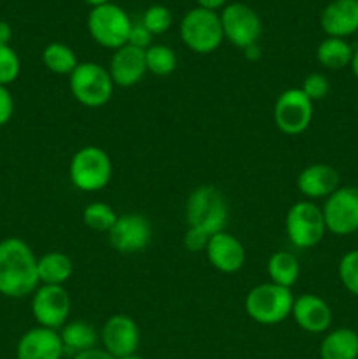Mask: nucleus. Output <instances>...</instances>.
<instances>
[{
	"instance_id": "1",
	"label": "nucleus",
	"mask_w": 358,
	"mask_h": 359,
	"mask_svg": "<svg viewBox=\"0 0 358 359\" xmlns=\"http://www.w3.org/2000/svg\"><path fill=\"white\" fill-rule=\"evenodd\" d=\"M41 286L37 256L18 237L0 241V294L7 298L32 297Z\"/></svg>"
},
{
	"instance_id": "2",
	"label": "nucleus",
	"mask_w": 358,
	"mask_h": 359,
	"mask_svg": "<svg viewBox=\"0 0 358 359\" xmlns=\"http://www.w3.org/2000/svg\"><path fill=\"white\" fill-rule=\"evenodd\" d=\"M185 212L190 228H197L211 237L227 226L228 203L220 188L214 184H202L188 195Z\"/></svg>"
},
{
	"instance_id": "3",
	"label": "nucleus",
	"mask_w": 358,
	"mask_h": 359,
	"mask_svg": "<svg viewBox=\"0 0 358 359\" xmlns=\"http://www.w3.org/2000/svg\"><path fill=\"white\" fill-rule=\"evenodd\" d=\"M293 302L291 290L274 283H263L246 294L244 309L246 314L258 325L274 326L290 318Z\"/></svg>"
},
{
	"instance_id": "4",
	"label": "nucleus",
	"mask_w": 358,
	"mask_h": 359,
	"mask_svg": "<svg viewBox=\"0 0 358 359\" xmlns=\"http://www.w3.org/2000/svg\"><path fill=\"white\" fill-rule=\"evenodd\" d=\"M69 177L74 188L84 193L104 189L111 182L112 161L102 147L84 146L74 153L69 163Z\"/></svg>"
},
{
	"instance_id": "5",
	"label": "nucleus",
	"mask_w": 358,
	"mask_h": 359,
	"mask_svg": "<svg viewBox=\"0 0 358 359\" xmlns=\"http://www.w3.org/2000/svg\"><path fill=\"white\" fill-rule=\"evenodd\" d=\"M179 34L186 48L199 55H209L216 51L225 39L220 14L202 7L190 9L183 16Z\"/></svg>"
},
{
	"instance_id": "6",
	"label": "nucleus",
	"mask_w": 358,
	"mask_h": 359,
	"mask_svg": "<svg viewBox=\"0 0 358 359\" xmlns=\"http://www.w3.org/2000/svg\"><path fill=\"white\" fill-rule=\"evenodd\" d=\"M69 86L76 102L90 109L104 107L114 91L109 70L95 62L79 63L69 76Z\"/></svg>"
},
{
	"instance_id": "7",
	"label": "nucleus",
	"mask_w": 358,
	"mask_h": 359,
	"mask_svg": "<svg viewBox=\"0 0 358 359\" xmlns=\"http://www.w3.org/2000/svg\"><path fill=\"white\" fill-rule=\"evenodd\" d=\"M86 27L90 37L98 46L116 51V49L128 44L132 21H130L128 14L121 7L109 2L104 4V6L91 7L90 14H88Z\"/></svg>"
},
{
	"instance_id": "8",
	"label": "nucleus",
	"mask_w": 358,
	"mask_h": 359,
	"mask_svg": "<svg viewBox=\"0 0 358 359\" xmlns=\"http://www.w3.org/2000/svg\"><path fill=\"white\" fill-rule=\"evenodd\" d=\"M288 241L297 249H311L323 241L326 233L321 207L311 200H300L288 209L284 219Z\"/></svg>"
},
{
	"instance_id": "9",
	"label": "nucleus",
	"mask_w": 358,
	"mask_h": 359,
	"mask_svg": "<svg viewBox=\"0 0 358 359\" xmlns=\"http://www.w3.org/2000/svg\"><path fill=\"white\" fill-rule=\"evenodd\" d=\"M326 231L337 237L358 231V188L339 186L321 207Z\"/></svg>"
},
{
	"instance_id": "10",
	"label": "nucleus",
	"mask_w": 358,
	"mask_h": 359,
	"mask_svg": "<svg viewBox=\"0 0 358 359\" xmlns=\"http://www.w3.org/2000/svg\"><path fill=\"white\" fill-rule=\"evenodd\" d=\"M312 102L300 88H288L274 104V125L284 135H300L312 121Z\"/></svg>"
},
{
	"instance_id": "11",
	"label": "nucleus",
	"mask_w": 358,
	"mask_h": 359,
	"mask_svg": "<svg viewBox=\"0 0 358 359\" xmlns=\"http://www.w3.org/2000/svg\"><path fill=\"white\" fill-rule=\"evenodd\" d=\"M220 20L225 39L235 48L246 49L258 44L262 37V20L249 6L242 2L228 4L221 11Z\"/></svg>"
},
{
	"instance_id": "12",
	"label": "nucleus",
	"mask_w": 358,
	"mask_h": 359,
	"mask_svg": "<svg viewBox=\"0 0 358 359\" xmlns=\"http://www.w3.org/2000/svg\"><path fill=\"white\" fill-rule=\"evenodd\" d=\"M30 309L37 326L58 332L70 316V297L63 286L41 284L32 294Z\"/></svg>"
},
{
	"instance_id": "13",
	"label": "nucleus",
	"mask_w": 358,
	"mask_h": 359,
	"mask_svg": "<svg viewBox=\"0 0 358 359\" xmlns=\"http://www.w3.org/2000/svg\"><path fill=\"white\" fill-rule=\"evenodd\" d=\"M109 244L121 255H137L150 245L153 228L150 219L142 214L126 212L118 216L109 230Z\"/></svg>"
},
{
	"instance_id": "14",
	"label": "nucleus",
	"mask_w": 358,
	"mask_h": 359,
	"mask_svg": "<svg viewBox=\"0 0 358 359\" xmlns=\"http://www.w3.org/2000/svg\"><path fill=\"white\" fill-rule=\"evenodd\" d=\"M100 342L114 359L135 354L140 342L139 326L126 314L111 316L100 330Z\"/></svg>"
},
{
	"instance_id": "15",
	"label": "nucleus",
	"mask_w": 358,
	"mask_h": 359,
	"mask_svg": "<svg viewBox=\"0 0 358 359\" xmlns=\"http://www.w3.org/2000/svg\"><path fill=\"white\" fill-rule=\"evenodd\" d=\"M291 318L295 319L298 328L307 333H312V335L326 333L333 321L330 305L321 297L312 293H305L295 298L293 309H291Z\"/></svg>"
},
{
	"instance_id": "16",
	"label": "nucleus",
	"mask_w": 358,
	"mask_h": 359,
	"mask_svg": "<svg viewBox=\"0 0 358 359\" xmlns=\"http://www.w3.org/2000/svg\"><path fill=\"white\" fill-rule=\"evenodd\" d=\"M204 252L211 265L221 273L239 272L246 263V249L242 242L225 230L211 235Z\"/></svg>"
},
{
	"instance_id": "17",
	"label": "nucleus",
	"mask_w": 358,
	"mask_h": 359,
	"mask_svg": "<svg viewBox=\"0 0 358 359\" xmlns=\"http://www.w3.org/2000/svg\"><path fill=\"white\" fill-rule=\"evenodd\" d=\"M63 354L60 333L42 326L25 332L16 346V359H62Z\"/></svg>"
},
{
	"instance_id": "18",
	"label": "nucleus",
	"mask_w": 358,
	"mask_h": 359,
	"mask_svg": "<svg viewBox=\"0 0 358 359\" xmlns=\"http://www.w3.org/2000/svg\"><path fill=\"white\" fill-rule=\"evenodd\" d=\"M107 70L114 86H135V84L142 79L144 74L147 72L144 49L133 48V46L130 44H125L123 48L116 49L114 55L111 56Z\"/></svg>"
},
{
	"instance_id": "19",
	"label": "nucleus",
	"mask_w": 358,
	"mask_h": 359,
	"mask_svg": "<svg viewBox=\"0 0 358 359\" xmlns=\"http://www.w3.org/2000/svg\"><path fill=\"white\" fill-rule=\"evenodd\" d=\"M326 37L346 39L358 32V0H332L319 16Z\"/></svg>"
},
{
	"instance_id": "20",
	"label": "nucleus",
	"mask_w": 358,
	"mask_h": 359,
	"mask_svg": "<svg viewBox=\"0 0 358 359\" xmlns=\"http://www.w3.org/2000/svg\"><path fill=\"white\" fill-rule=\"evenodd\" d=\"M339 172L326 163H312L302 168L297 177V188L307 200L329 198L339 188Z\"/></svg>"
},
{
	"instance_id": "21",
	"label": "nucleus",
	"mask_w": 358,
	"mask_h": 359,
	"mask_svg": "<svg viewBox=\"0 0 358 359\" xmlns=\"http://www.w3.org/2000/svg\"><path fill=\"white\" fill-rule=\"evenodd\" d=\"M58 333L63 344V351L70 353L72 356L84 353V351L95 349L98 339H100V333H97L95 326L88 321H83V319L65 323Z\"/></svg>"
},
{
	"instance_id": "22",
	"label": "nucleus",
	"mask_w": 358,
	"mask_h": 359,
	"mask_svg": "<svg viewBox=\"0 0 358 359\" xmlns=\"http://www.w3.org/2000/svg\"><path fill=\"white\" fill-rule=\"evenodd\" d=\"M321 359H358V333L351 328H336L326 333L319 346Z\"/></svg>"
},
{
	"instance_id": "23",
	"label": "nucleus",
	"mask_w": 358,
	"mask_h": 359,
	"mask_svg": "<svg viewBox=\"0 0 358 359\" xmlns=\"http://www.w3.org/2000/svg\"><path fill=\"white\" fill-rule=\"evenodd\" d=\"M74 272L72 259L62 251H49L37 258L39 283L49 286H63Z\"/></svg>"
},
{
	"instance_id": "24",
	"label": "nucleus",
	"mask_w": 358,
	"mask_h": 359,
	"mask_svg": "<svg viewBox=\"0 0 358 359\" xmlns=\"http://www.w3.org/2000/svg\"><path fill=\"white\" fill-rule=\"evenodd\" d=\"M354 49L351 48L346 39L326 37L325 41L319 42L316 48V60L319 65L329 70H340L351 65Z\"/></svg>"
},
{
	"instance_id": "25",
	"label": "nucleus",
	"mask_w": 358,
	"mask_h": 359,
	"mask_svg": "<svg viewBox=\"0 0 358 359\" xmlns=\"http://www.w3.org/2000/svg\"><path fill=\"white\" fill-rule=\"evenodd\" d=\"M267 273H269L270 283L291 290L300 276V265H298L297 256L288 251L274 252L267 262Z\"/></svg>"
},
{
	"instance_id": "26",
	"label": "nucleus",
	"mask_w": 358,
	"mask_h": 359,
	"mask_svg": "<svg viewBox=\"0 0 358 359\" xmlns=\"http://www.w3.org/2000/svg\"><path fill=\"white\" fill-rule=\"evenodd\" d=\"M42 63L56 76H70L79 65L76 53L63 42H51L46 46L42 51Z\"/></svg>"
},
{
	"instance_id": "27",
	"label": "nucleus",
	"mask_w": 358,
	"mask_h": 359,
	"mask_svg": "<svg viewBox=\"0 0 358 359\" xmlns=\"http://www.w3.org/2000/svg\"><path fill=\"white\" fill-rule=\"evenodd\" d=\"M144 56H146L147 72H151L153 76H171L178 67V56H175L174 49H171L168 46L151 44L144 51Z\"/></svg>"
},
{
	"instance_id": "28",
	"label": "nucleus",
	"mask_w": 358,
	"mask_h": 359,
	"mask_svg": "<svg viewBox=\"0 0 358 359\" xmlns=\"http://www.w3.org/2000/svg\"><path fill=\"white\" fill-rule=\"evenodd\" d=\"M116 219H118V214L105 202H91L83 210V223L98 233H109Z\"/></svg>"
},
{
	"instance_id": "29",
	"label": "nucleus",
	"mask_w": 358,
	"mask_h": 359,
	"mask_svg": "<svg viewBox=\"0 0 358 359\" xmlns=\"http://www.w3.org/2000/svg\"><path fill=\"white\" fill-rule=\"evenodd\" d=\"M337 273H339V280L344 290L358 298V249L343 255L337 266Z\"/></svg>"
},
{
	"instance_id": "30",
	"label": "nucleus",
	"mask_w": 358,
	"mask_h": 359,
	"mask_svg": "<svg viewBox=\"0 0 358 359\" xmlns=\"http://www.w3.org/2000/svg\"><path fill=\"white\" fill-rule=\"evenodd\" d=\"M21 62L11 46L0 44V86H9L20 77Z\"/></svg>"
},
{
	"instance_id": "31",
	"label": "nucleus",
	"mask_w": 358,
	"mask_h": 359,
	"mask_svg": "<svg viewBox=\"0 0 358 359\" xmlns=\"http://www.w3.org/2000/svg\"><path fill=\"white\" fill-rule=\"evenodd\" d=\"M172 14L167 7L164 6H151L146 9L142 16V27L150 32L151 35H161L171 28Z\"/></svg>"
},
{
	"instance_id": "32",
	"label": "nucleus",
	"mask_w": 358,
	"mask_h": 359,
	"mask_svg": "<svg viewBox=\"0 0 358 359\" xmlns=\"http://www.w3.org/2000/svg\"><path fill=\"white\" fill-rule=\"evenodd\" d=\"M300 90L304 91L305 97L314 104L318 100H325L330 93V83L326 79L325 74L311 72L309 76L304 77L300 84Z\"/></svg>"
},
{
	"instance_id": "33",
	"label": "nucleus",
	"mask_w": 358,
	"mask_h": 359,
	"mask_svg": "<svg viewBox=\"0 0 358 359\" xmlns=\"http://www.w3.org/2000/svg\"><path fill=\"white\" fill-rule=\"evenodd\" d=\"M209 238H211L209 235L204 233V231L197 230V228H190L188 226V230H186L183 242H185V248L188 249L190 252H202V251H206Z\"/></svg>"
},
{
	"instance_id": "34",
	"label": "nucleus",
	"mask_w": 358,
	"mask_h": 359,
	"mask_svg": "<svg viewBox=\"0 0 358 359\" xmlns=\"http://www.w3.org/2000/svg\"><path fill=\"white\" fill-rule=\"evenodd\" d=\"M14 114V98L9 88L0 86V126L7 125Z\"/></svg>"
},
{
	"instance_id": "35",
	"label": "nucleus",
	"mask_w": 358,
	"mask_h": 359,
	"mask_svg": "<svg viewBox=\"0 0 358 359\" xmlns=\"http://www.w3.org/2000/svg\"><path fill=\"white\" fill-rule=\"evenodd\" d=\"M151 37H153V35L142 27V23L132 25V30H130V35H128V44L133 46V48H139L146 51V49L151 46Z\"/></svg>"
},
{
	"instance_id": "36",
	"label": "nucleus",
	"mask_w": 358,
	"mask_h": 359,
	"mask_svg": "<svg viewBox=\"0 0 358 359\" xmlns=\"http://www.w3.org/2000/svg\"><path fill=\"white\" fill-rule=\"evenodd\" d=\"M72 359H114V358H112L109 353H105L104 349H98V347H95V349L84 351V353L76 354V356H72Z\"/></svg>"
},
{
	"instance_id": "37",
	"label": "nucleus",
	"mask_w": 358,
	"mask_h": 359,
	"mask_svg": "<svg viewBox=\"0 0 358 359\" xmlns=\"http://www.w3.org/2000/svg\"><path fill=\"white\" fill-rule=\"evenodd\" d=\"M11 39H13V28L7 21H0V44L9 46Z\"/></svg>"
},
{
	"instance_id": "38",
	"label": "nucleus",
	"mask_w": 358,
	"mask_h": 359,
	"mask_svg": "<svg viewBox=\"0 0 358 359\" xmlns=\"http://www.w3.org/2000/svg\"><path fill=\"white\" fill-rule=\"evenodd\" d=\"M197 4H199V7H202V9L214 11V13H216L218 9L227 6V0H197Z\"/></svg>"
},
{
	"instance_id": "39",
	"label": "nucleus",
	"mask_w": 358,
	"mask_h": 359,
	"mask_svg": "<svg viewBox=\"0 0 358 359\" xmlns=\"http://www.w3.org/2000/svg\"><path fill=\"white\" fill-rule=\"evenodd\" d=\"M242 51H244L246 60H249V62H258L260 56H262V49H260V44H253V46H249V48L242 49Z\"/></svg>"
},
{
	"instance_id": "40",
	"label": "nucleus",
	"mask_w": 358,
	"mask_h": 359,
	"mask_svg": "<svg viewBox=\"0 0 358 359\" xmlns=\"http://www.w3.org/2000/svg\"><path fill=\"white\" fill-rule=\"evenodd\" d=\"M350 67H351V72H353V76L358 79V48L354 49L353 60H351V65Z\"/></svg>"
},
{
	"instance_id": "41",
	"label": "nucleus",
	"mask_w": 358,
	"mask_h": 359,
	"mask_svg": "<svg viewBox=\"0 0 358 359\" xmlns=\"http://www.w3.org/2000/svg\"><path fill=\"white\" fill-rule=\"evenodd\" d=\"M84 2L91 7H98V6H104V4H109L111 0H84Z\"/></svg>"
},
{
	"instance_id": "42",
	"label": "nucleus",
	"mask_w": 358,
	"mask_h": 359,
	"mask_svg": "<svg viewBox=\"0 0 358 359\" xmlns=\"http://www.w3.org/2000/svg\"><path fill=\"white\" fill-rule=\"evenodd\" d=\"M119 359H144V358H140L139 354H130V356H125V358H119Z\"/></svg>"
},
{
	"instance_id": "43",
	"label": "nucleus",
	"mask_w": 358,
	"mask_h": 359,
	"mask_svg": "<svg viewBox=\"0 0 358 359\" xmlns=\"http://www.w3.org/2000/svg\"><path fill=\"white\" fill-rule=\"evenodd\" d=\"M357 107H358V102H357Z\"/></svg>"
}]
</instances>
